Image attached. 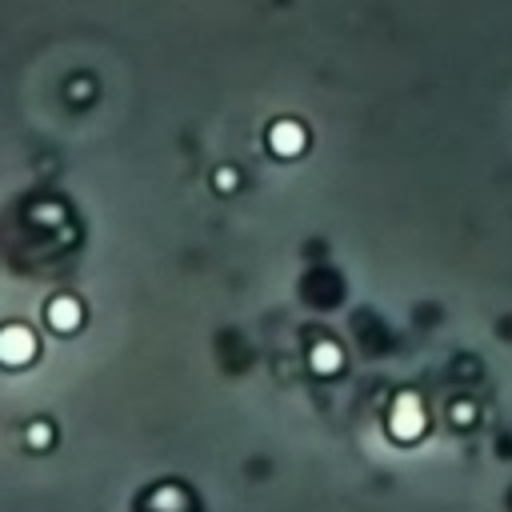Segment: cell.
<instances>
[{"label": "cell", "instance_id": "cell-2", "mask_svg": "<svg viewBox=\"0 0 512 512\" xmlns=\"http://www.w3.org/2000/svg\"><path fill=\"white\" fill-rule=\"evenodd\" d=\"M48 324H52L56 332L80 328V304H76V296H52V300H48Z\"/></svg>", "mask_w": 512, "mask_h": 512}, {"label": "cell", "instance_id": "cell-3", "mask_svg": "<svg viewBox=\"0 0 512 512\" xmlns=\"http://www.w3.org/2000/svg\"><path fill=\"white\" fill-rule=\"evenodd\" d=\"M4 360L8 364H24L32 352H36V340H32V332L28 328H20V324H12V328H4Z\"/></svg>", "mask_w": 512, "mask_h": 512}, {"label": "cell", "instance_id": "cell-7", "mask_svg": "<svg viewBox=\"0 0 512 512\" xmlns=\"http://www.w3.org/2000/svg\"><path fill=\"white\" fill-rule=\"evenodd\" d=\"M232 184H236V172L220 168V172H216V188H232Z\"/></svg>", "mask_w": 512, "mask_h": 512}, {"label": "cell", "instance_id": "cell-5", "mask_svg": "<svg viewBox=\"0 0 512 512\" xmlns=\"http://www.w3.org/2000/svg\"><path fill=\"white\" fill-rule=\"evenodd\" d=\"M312 364L324 368V372H332V368L340 364V352H336L332 344H316V348H312Z\"/></svg>", "mask_w": 512, "mask_h": 512}, {"label": "cell", "instance_id": "cell-6", "mask_svg": "<svg viewBox=\"0 0 512 512\" xmlns=\"http://www.w3.org/2000/svg\"><path fill=\"white\" fill-rule=\"evenodd\" d=\"M28 444H48V428H44V424L28 428Z\"/></svg>", "mask_w": 512, "mask_h": 512}, {"label": "cell", "instance_id": "cell-1", "mask_svg": "<svg viewBox=\"0 0 512 512\" xmlns=\"http://www.w3.org/2000/svg\"><path fill=\"white\" fill-rule=\"evenodd\" d=\"M388 428H392L396 440H416V436L424 432V408H420V400L404 392V396L396 400L392 416H388Z\"/></svg>", "mask_w": 512, "mask_h": 512}, {"label": "cell", "instance_id": "cell-8", "mask_svg": "<svg viewBox=\"0 0 512 512\" xmlns=\"http://www.w3.org/2000/svg\"><path fill=\"white\" fill-rule=\"evenodd\" d=\"M468 420H472V408H468V404H460V408H456V424H468Z\"/></svg>", "mask_w": 512, "mask_h": 512}, {"label": "cell", "instance_id": "cell-4", "mask_svg": "<svg viewBox=\"0 0 512 512\" xmlns=\"http://www.w3.org/2000/svg\"><path fill=\"white\" fill-rule=\"evenodd\" d=\"M268 144H272V152H276V156H296V152L304 148V132H300V124H292V120H280V124L272 128Z\"/></svg>", "mask_w": 512, "mask_h": 512}]
</instances>
